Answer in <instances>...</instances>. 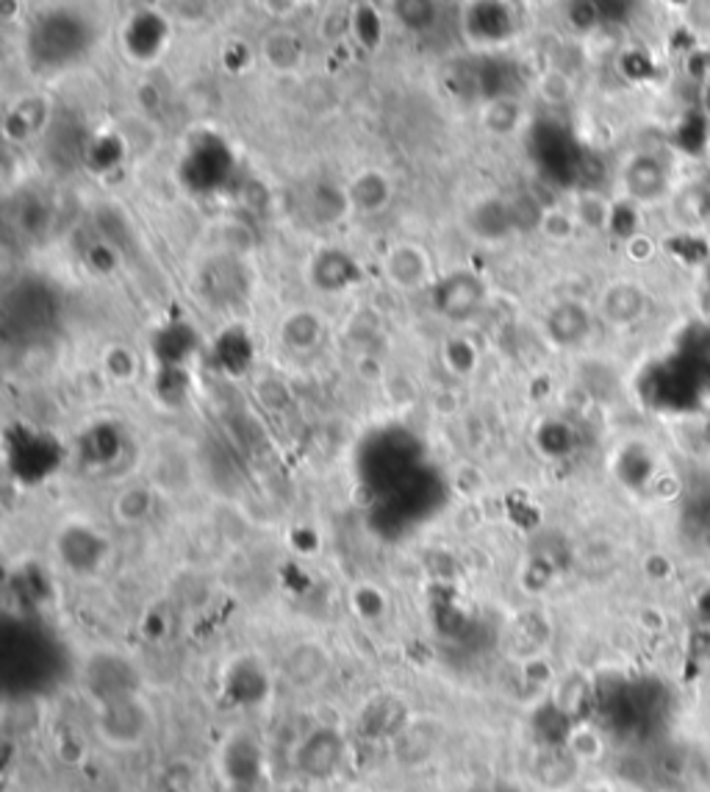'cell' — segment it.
I'll return each mask as SVG.
<instances>
[{
	"instance_id": "6da1fadb",
	"label": "cell",
	"mask_w": 710,
	"mask_h": 792,
	"mask_svg": "<svg viewBox=\"0 0 710 792\" xmlns=\"http://www.w3.org/2000/svg\"><path fill=\"white\" fill-rule=\"evenodd\" d=\"M156 723L154 704L139 690L94 704V734L112 751H134L145 745Z\"/></svg>"
},
{
	"instance_id": "7a4b0ae2",
	"label": "cell",
	"mask_w": 710,
	"mask_h": 792,
	"mask_svg": "<svg viewBox=\"0 0 710 792\" xmlns=\"http://www.w3.org/2000/svg\"><path fill=\"white\" fill-rule=\"evenodd\" d=\"M622 187L628 192V201L639 203V207L664 203L666 198L675 196L669 165L655 154L630 156L622 167Z\"/></svg>"
},
{
	"instance_id": "3957f363",
	"label": "cell",
	"mask_w": 710,
	"mask_h": 792,
	"mask_svg": "<svg viewBox=\"0 0 710 792\" xmlns=\"http://www.w3.org/2000/svg\"><path fill=\"white\" fill-rule=\"evenodd\" d=\"M650 306L652 298L641 281L617 278V281L605 285V290L599 292L597 314L605 325L619 328V332H628V328L639 325L641 320L650 314Z\"/></svg>"
},
{
	"instance_id": "277c9868",
	"label": "cell",
	"mask_w": 710,
	"mask_h": 792,
	"mask_svg": "<svg viewBox=\"0 0 710 792\" xmlns=\"http://www.w3.org/2000/svg\"><path fill=\"white\" fill-rule=\"evenodd\" d=\"M83 684H87L89 695L94 698V704L139 690L134 665L120 657V654H112V650L89 657L87 668H83Z\"/></svg>"
},
{
	"instance_id": "5b68a950",
	"label": "cell",
	"mask_w": 710,
	"mask_h": 792,
	"mask_svg": "<svg viewBox=\"0 0 710 792\" xmlns=\"http://www.w3.org/2000/svg\"><path fill=\"white\" fill-rule=\"evenodd\" d=\"M386 278L392 281L397 290L414 292L422 290V287L430 285V276H433V265H430L428 250L419 248L414 243H397L386 254Z\"/></svg>"
},
{
	"instance_id": "8992f818",
	"label": "cell",
	"mask_w": 710,
	"mask_h": 792,
	"mask_svg": "<svg viewBox=\"0 0 710 792\" xmlns=\"http://www.w3.org/2000/svg\"><path fill=\"white\" fill-rule=\"evenodd\" d=\"M345 757V737L334 728H317L294 751V768L308 776H328Z\"/></svg>"
},
{
	"instance_id": "52a82bcc",
	"label": "cell",
	"mask_w": 710,
	"mask_h": 792,
	"mask_svg": "<svg viewBox=\"0 0 710 792\" xmlns=\"http://www.w3.org/2000/svg\"><path fill=\"white\" fill-rule=\"evenodd\" d=\"M345 201L352 212L377 214L392 201V181L381 170H361L345 187Z\"/></svg>"
},
{
	"instance_id": "ba28073f",
	"label": "cell",
	"mask_w": 710,
	"mask_h": 792,
	"mask_svg": "<svg viewBox=\"0 0 710 792\" xmlns=\"http://www.w3.org/2000/svg\"><path fill=\"white\" fill-rule=\"evenodd\" d=\"M546 334L561 348L581 345L591 334V309L577 301L557 303L546 317Z\"/></svg>"
},
{
	"instance_id": "9c48e42d",
	"label": "cell",
	"mask_w": 710,
	"mask_h": 792,
	"mask_svg": "<svg viewBox=\"0 0 710 792\" xmlns=\"http://www.w3.org/2000/svg\"><path fill=\"white\" fill-rule=\"evenodd\" d=\"M675 217L686 228H702L710 223V187L708 183H688L672 196Z\"/></svg>"
},
{
	"instance_id": "30bf717a",
	"label": "cell",
	"mask_w": 710,
	"mask_h": 792,
	"mask_svg": "<svg viewBox=\"0 0 710 792\" xmlns=\"http://www.w3.org/2000/svg\"><path fill=\"white\" fill-rule=\"evenodd\" d=\"M472 281L466 272H459V276H452L447 285H441V298H439V312L441 314H450L455 320H466L477 312L483 298H464V290H470Z\"/></svg>"
},
{
	"instance_id": "8fae6325",
	"label": "cell",
	"mask_w": 710,
	"mask_h": 792,
	"mask_svg": "<svg viewBox=\"0 0 710 792\" xmlns=\"http://www.w3.org/2000/svg\"><path fill=\"white\" fill-rule=\"evenodd\" d=\"M572 212H575L577 225L588 231L608 228L613 220V207L605 201L602 196H597V192H583L575 201V207H572Z\"/></svg>"
},
{
	"instance_id": "7c38bea8",
	"label": "cell",
	"mask_w": 710,
	"mask_h": 792,
	"mask_svg": "<svg viewBox=\"0 0 710 792\" xmlns=\"http://www.w3.org/2000/svg\"><path fill=\"white\" fill-rule=\"evenodd\" d=\"M602 734L591 726H575L566 737V751L575 762H597L602 757Z\"/></svg>"
},
{
	"instance_id": "4fadbf2b",
	"label": "cell",
	"mask_w": 710,
	"mask_h": 792,
	"mask_svg": "<svg viewBox=\"0 0 710 792\" xmlns=\"http://www.w3.org/2000/svg\"><path fill=\"white\" fill-rule=\"evenodd\" d=\"M150 509H154V501H150V492L147 490H125L123 495H117L114 501V515H117L120 523L125 526H136V523L145 521L150 515Z\"/></svg>"
},
{
	"instance_id": "5bb4252c",
	"label": "cell",
	"mask_w": 710,
	"mask_h": 792,
	"mask_svg": "<svg viewBox=\"0 0 710 792\" xmlns=\"http://www.w3.org/2000/svg\"><path fill=\"white\" fill-rule=\"evenodd\" d=\"M577 228H581V225H577L575 212H566V209H546V212H541V231H544L550 239H555V243L572 239Z\"/></svg>"
},
{
	"instance_id": "9a60e30c",
	"label": "cell",
	"mask_w": 710,
	"mask_h": 792,
	"mask_svg": "<svg viewBox=\"0 0 710 792\" xmlns=\"http://www.w3.org/2000/svg\"><path fill=\"white\" fill-rule=\"evenodd\" d=\"M688 18H691L694 29L710 34V0H691L688 3Z\"/></svg>"
},
{
	"instance_id": "2e32d148",
	"label": "cell",
	"mask_w": 710,
	"mask_h": 792,
	"mask_svg": "<svg viewBox=\"0 0 710 792\" xmlns=\"http://www.w3.org/2000/svg\"><path fill=\"white\" fill-rule=\"evenodd\" d=\"M708 103H710V83H708Z\"/></svg>"
}]
</instances>
